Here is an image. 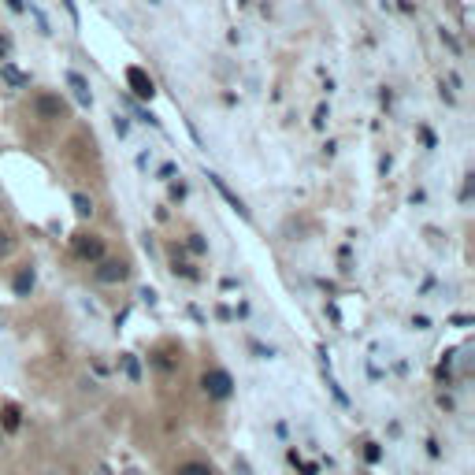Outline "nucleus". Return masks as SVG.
<instances>
[{
	"label": "nucleus",
	"instance_id": "nucleus-9",
	"mask_svg": "<svg viewBox=\"0 0 475 475\" xmlns=\"http://www.w3.org/2000/svg\"><path fill=\"white\" fill-rule=\"evenodd\" d=\"M30 289H34V271H30V268H22V271L15 275V294H19V297H26Z\"/></svg>",
	"mask_w": 475,
	"mask_h": 475
},
{
	"label": "nucleus",
	"instance_id": "nucleus-4",
	"mask_svg": "<svg viewBox=\"0 0 475 475\" xmlns=\"http://www.w3.org/2000/svg\"><path fill=\"white\" fill-rule=\"evenodd\" d=\"M34 112H37V119H63V100L60 97H48V93H41V97H34Z\"/></svg>",
	"mask_w": 475,
	"mask_h": 475
},
{
	"label": "nucleus",
	"instance_id": "nucleus-3",
	"mask_svg": "<svg viewBox=\"0 0 475 475\" xmlns=\"http://www.w3.org/2000/svg\"><path fill=\"white\" fill-rule=\"evenodd\" d=\"M126 86H130V89H134V93H138V97H145V100H149V97L156 93L152 78H149V74H145L141 67H126Z\"/></svg>",
	"mask_w": 475,
	"mask_h": 475
},
{
	"label": "nucleus",
	"instance_id": "nucleus-1",
	"mask_svg": "<svg viewBox=\"0 0 475 475\" xmlns=\"http://www.w3.org/2000/svg\"><path fill=\"white\" fill-rule=\"evenodd\" d=\"M201 386H204V393L208 398H216V401H227L230 393H234V379L227 375V372H204V379H201Z\"/></svg>",
	"mask_w": 475,
	"mask_h": 475
},
{
	"label": "nucleus",
	"instance_id": "nucleus-6",
	"mask_svg": "<svg viewBox=\"0 0 475 475\" xmlns=\"http://www.w3.org/2000/svg\"><path fill=\"white\" fill-rule=\"evenodd\" d=\"M208 178H212V186H216V190L223 193V201H227V204H230V208H234V212H238V216H242V219H249V208L242 204V197H234V193L227 190V182H223L219 175H208Z\"/></svg>",
	"mask_w": 475,
	"mask_h": 475
},
{
	"label": "nucleus",
	"instance_id": "nucleus-20",
	"mask_svg": "<svg viewBox=\"0 0 475 475\" xmlns=\"http://www.w3.org/2000/svg\"><path fill=\"white\" fill-rule=\"evenodd\" d=\"M8 8H15V11H22L26 4H22V0H8Z\"/></svg>",
	"mask_w": 475,
	"mask_h": 475
},
{
	"label": "nucleus",
	"instance_id": "nucleus-17",
	"mask_svg": "<svg viewBox=\"0 0 475 475\" xmlns=\"http://www.w3.org/2000/svg\"><path fill=\"white\" fill-rule=\"evenodd\" d=\"M190 249H193V253H204V242H201V234H190Z\"/></svg>",
	"mask_w": 475,
	"mask_h": 475
},
{
	"label": "nucleus",
	"instance_id": "nucleus-14",
	"mask_svg": "<svg viewBox=\"0 0 475 475\" xmlns=\"http://www.w3.org/2000/svg\"><path fill=\"white\" fill-rule=\"evenodd\" d=\"M11 245H15V242H11V234H8V230H0V256H8V253H11Z\"/></svg>",
	"mask_w": 475,
	"mask_h": 475
},
{
	"label": "nucleus",
	"instance_id": "nucleus-16",
	"mask_svg": "<svg viewBox=\"0 0 475 475\" xmlns=\"http://www.w3.org/2000/svg\"><path fill=\"white\" fill-rule=\"evenodd\" d=\"M364 457H367V460H372V464H375V460L382 457V450H379V445H375V442H367V450H364Z\"/></svg>",
	"mask_w": 475,
	"mask_h": 475
},
{
	"label": "nucleus",
	"instance_id": "nucleus-5",
	"mask_svg": "<svg viewBox=\"0 0 475 475\" xmlns=\"http://www.w3.org/2000/svg\"><path fill=\"white\" fill-rule=\"evenodd\" d=\"M97 279L100 282H123L126 279V263L123 260H104L97 268Z\"/></svg>",
	"mask_w": 475,
	"mask_h": 475
},
{
	"label": "nucleus",
	"instance_id": "nucleus-7",
	"mask_svg": "<svg viewBox=\"0 0 475 475\" xmlns=\"http://www.w3.org/2000/svg\"><path fill=\"white\" fill-rule=\"evenodd\" d=\"M0 78H4L8 86H15V89H22L26 82H30V78H26V74L15 67V63H0Z\"/></svg>",
	"mask_w": 475,
	"mask_h": 475
},
{
	"label": "nucleus",
	"instance_id": "nucleus-18",
	"mask_svg": "<svg viewBox=\"0 0 475 475\" xmlns=\"http://www.w3.org/2000/svg\"><path fill=\"white\" fill-rule=\"evenodd\" d=\"M442 41H445V45H450V48H453V52H460V45H457V37H453V34H450V30H442Z\"/></svg>",
	"mask_w": 475,
	"mask_h": 475
},
{
	"label": "nucleus",
	"instance_id": "nucleus-12",
	"mask_svg": "<svg viewBox=\"0 0 475 475\" xmlns=\"http://www.w3.org/2000/svg\"><path fill=\"white\" fill-rule=\"evenodd\" d=\"M74 212L78 216H89V212H93V201H89L86 193H74Z\"/></svg>",
	"mask_w": 475,
	"mask_h": 475
},
{
	"label": "nucleus",
	"instance_id": "nucleus-10",
	"mask_svg": "<svg viewBox=\"0 0 475 475\" xmlns=\"http://www.w3.org/2000/svg\"><path fill=\"white\" fill-rule=\"evenodd\" d=\"M175 475H216L208 464H201V460H190V464H178V471Z\"/></svg>",
	"mask_w": 475,
	"mask_h": 475
},
{
	"label": "nucleus",
	"instance_id": "nucleus-13",
	"mask_svg": "<svg viewBox=\"0 0 475 475\" xmlns=\"http://www.w3.org/2000/svg\"><path fill=\"white\" fill-rule=\"evenodd\" d=\"M123 372H126V375H130V379H134V382H138V379H141V367H138V360H134V356H130V353H126V356H123Z\"/></svg>",
	"mask_w": 475,
	"mask_h": 475
},
{
	"label": "nucleus",
	"instance_id": "nucleus-2",
	"mask_svg": "<svg viewBox=\"0 0 475 475\" xmlns=\"http://www.w3.org/2000/svg\"><path fill=\"white\" fill-rule=\"evenodd\" d=\"M74 256H82V260H100L104 256V242L97 234H78L74 238Z\"/></svg>",
	"mask_w": 475,
	"mask_h": 475
},
{
	"label": "nucleus",
	"instance_id": "nucleus-15",
	"mask_svg": "<svg viewBox=\"0 0 475 475\" xmlns=\"http://www.w3.org/2000/svg\"><path fill=\"white\" fill-rule=\"evenodd\" d=\"M175 271H178V275H186V279H193V275H197V271L190 268V263H186V260H178V256H175Z\"/></svg>",
	"mask_w": 475,
	"mask_h": 475
},
{
	"label": "nucleus",
	"instance_id": "nucleus-11",
	"mask_svg": "<svg viewBox=\"0 0 475 475\" xmlns=\"http://www.w3.org/2000/svg\"><path fill=\"white\" fill-rule=\"evenodd\" d=\"M4 431H19V408L4 405Z\"/></svg>",
	"mask_w": 475,
	"mask_h": 475
},
{
	"label": "nucleus",
	"instance_id": "nucleus-8",
	"mask_svg": "<svg viewBox=\"0 0 475 475\" xmlns=\"http://www.w3.org/2000/svg\"><path fill=\"white\" fill-rule=\"evenodd\" d=\"M67 82H71V89L78 93V100H82V104H89V82H86V78L71 71V74H67Z\"/></svg>",
	"mask_w": 475,
	"mask_h": 475
},
{
	"label": "nucleus",
	"instance_id": "nucleus-19",
	"mask_svg": "<svg viewBox=\"0 0 475 475\" xmlns=\"http://www.w3.org/2000/svg\"><path fill=\"white\" fill-rule=\"evenodd\" d=\"M8 48H11V41H8V37H0V56H4Z\"/></svg>",
	"mask_w": 475,
	"mask_h": 475
}]
</instances>
